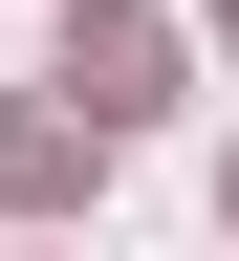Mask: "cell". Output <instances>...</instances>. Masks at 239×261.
Here are the masks:
<instances>
[{
	"label": "cell",
	"instance_id": "obj_3",
	"mask_svg": "<svg viewBox=\"0 0 239 261\" xmlns=\"http://www.w3.org/2000/svg\"><path fill=\"white\" fill-rule=\"evenodd\" d=\"M218 218H239V174H218Z\"/></svg>",
	"mask_w": 239,
	"mask_h": 261
},
{
	"label": "cell",
	"instance_id": "obj_1",
	"mask_svg": "<svg viewBox=\"0 0 239 261\" xmlns=\"http://www.w3.org/2000/svg\"><path fill=\"white\" fill-rule=\"evenodd\" d=\"M65 109H87V130L174 109V22H152V0H65Z\"/></svg>",
	"mask_w": 239,
	"mask_h": 261
},
{
	"label": "cell",
	"instance_id": "obj_2",
	"mask_svg": "<svg viewBox=\"0 0 239 261\" xmlns=\"http://www.w3.org/2000/svg\"><path fill=\"white\" fill-rule=\"evenodd\" d=\"M87 152H109L87 109H0V218H65V196H87Z\"/></svg>",
	"mask_w": 239,
	"mask_h": 261
}]
</instances>
